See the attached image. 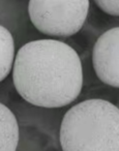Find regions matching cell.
<instances>
[{"mask_svg": "<svg viewBox=\"0 0 119 151\" xmlns=\"http://www.w3.org/2000/svg\"><path fill=\"white\" fill-rule=\"evenodd\" d=\"M18 93L29 104L61 108L73 103L83 87V70L78 53L65 42L38 40L17 53L13 70Z\"/></svg>", "mask_w": 119, "mask_h": 151, "instance_id": "1", "label": "cell"}, {"mask_svg": "<svg viewBox=\"0 0 119 151\" xmlns=\"http://www.w3.org/2000/svg\"><path fill=\"white\" fill-rule=\"evenodd\" d=\"M63 151H119V109L88 99L66 112L60 126Z\"/></svg>", "mask_w": 119, "mask_h": 151, "instance_id": "2", "label": "cell"}, {"mask_svg": "<svg viewBox=\"0 0 119 151\" xmlns=\"http://www.w3.org/2000/svg\"><path fill=\"white\" fill-rule=\"evenodd\" d=\"M89 0H29L28 13L38 30L48 35L71 36L86 21Z\"/></svg>", "mask_w": 119, "mask_h": 151, "instance_id": "3", "label": "cell"}, {"mask_svg": "<svg viewBox=\"0 0 119 151\" xmlns=\"http://www.w3.org/2000/svg\"><path fill=\"white\" fill-rule=\"evenodd\" d=\"M92 62L102 82L119 88V27L108 30L97 38Z\"/></svg>", "mask_w": 119, "mask_h": 151, "instance_id": "4", "label": "cell"}, {"mask_svg": "<svg viewBox=\"0 0 119 151\" xmlns=\"http://www.w3.org/2000/svg\"><path fill=\"white\" fill-rule=\"evenodd\" d=\"M19 142V125L13 112L0 103V151H16Z\"/></svg>", "mask_w": 119, "mask_h": 151, "instance_id": "5", "label": "cell"}, {"mask_svg": "<svg viewBox=\"0 0 119 151\" xmlns=\"http://www.w3.org/2000/svg\"><path fill=\"white\" fill-rule=\"evenodd\" d=\"M15 45L11 32L0 25V82L3 81L13 66Z\"/></svg>", "mask_w": 119, "mask_h": 151, "instance_id": "6", "label": "cell"}, {"mask_svg": "<svg viewBox=\"0 0 119 151\" xmlns=\"http://www.w3.org/2000/svg\"><path fill=\"white\" fill-rule=\"evenodd\" d=\"M94 1L106 14L119 17V0H94Z\"/></svg>", "mask_w": 119, "mask_h": 151, "instance_id": "7", "label": "cell"}]
</instances>
